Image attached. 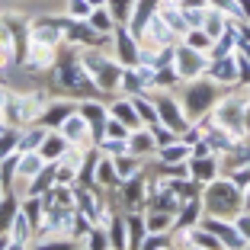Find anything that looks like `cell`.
Returning a JSON list of instances; mask_svg holds the SVG:
<instances>
[{
	"instance_id": "7a4b0ae2",
	"label": "cell",
	"mask_w": 250,
	"mask_h": 250,
	"mask_svg": "<svg viewBox=\"0 0 250 250\" xmlns=\"http://www.w3.org/2000/svg\"><path fill=\"white\" fill-rule=\"evenodd\" d=\"M218 87L221 83H215L212 77H196V81H186L183 87V112H189V119H202L208 109H212L215 103H218Z\"/></svg>"
},
{
	"instance_id": "ffe728a7",
	"label": "cell",
	"mask_w": 250,
	"mask_h": 250,
	"mask_svg": "<svg viewBox=\"0 0 250 250\" xmlns=\"http://www.w3.org/2000/svg\"><path fill=\"white\" fill-rule=\"evenodd\" d=\"M64 13H67V20H87L93 13V7L87 0H64Z\"/></svg>"
},
{
	"instance_id": "5bb4252c",
	"label": "cell",
	"mask_w": 250,
	"mask_h": 250,
	"mask_svg": "<svg viewBox=\"0 0 250 250\" xmlns=\"http://www.w3.org/2000/svg\"><path fill=\"white\" fill-rule=\"evenodd\" d=\"M125 228H128V247H141V241H145V234H147L145 218H141L138 212H128L125 215Z\"/></svg>"
},
{
	"instance_id": "9a60e30c",
	"label": "cell",
	"mask_w": 250,
	"mask_h": 250,
	"mask_svg": "<svg viewBox=\"0 0 250 250\" xmlns=\"http://www.w3.org/2000/svg\"><path fill=\"white\" fill-rule=\"evenodd\" d=\"M132 100V106H135V112H138V119L145 125H154L157 122V106L154 103H147V96L145 93H135V96H128Z\"/></svg>"
},
{
	"instance_id": "ac0fdd59",
	"label": "cell",
	"mask_w": 250,
	"mask_h": 250,
	"mask_svg": "<svg viewBox=\"0 0 250 250\" xmlns=\"http://www.w3.org/2000/svg\"><path fill=\"white\" fill-rule=\"evenodd\" d=\"M106 234H109V247H128V237H125V215H112Z\"/></svg>"
},
{
	"instance_id": "d6986e66",
	"label": "cell",
	"mask_w": 250,
	"mask_h": 250,
	"mask_svg": "<svg viewBox=\"0 0 250 250\" xmlns=\"http://www.w3.org/2000/svg\"><path fill=\"white\" fill-rule=\"evenodd\" d=\"M20 151V128H7V132H0V161L7 154Z\"/></svg>"
},
{
	"instance_id": "9c48e42d",
	"label": "cell",
	"mask_w": 250,
	"mask_h": 250,
	"mask_svg": "<svg viewBox=\"0 0 250 250\" xmlns=\"http://www.w3.org/2000/svg\"><path fill=\"white\" fill-rule=\"evenodd\" d=\"M109 116L112 119H119V122L122 125H128V132H135V128H141V119H138V112H135V106H132V100H128V96H119V100H112L109 103Z\"/></svg>"
},
{
	"instance_id": "7402d4cb",
	"label": "cell",
	"mask_w": 250,
	"mask_h": 250,
	"mask_svg": "<svg viewBox=\"0 0 250 250\" xmlns=\"http://www.w3.org/2000/svg\"><path fill=\"white\" fill-rule=\"evenodd\" d=\"M231 221H234V228L241 231V234L247 237V244H250V215H241V212H237V215H234Z\"/></svg>"
},
{
	"instance_id": "cb8c5ba5",
	"label": "cell",
	"mask_w": 250,
	"mask_h": 250,
	"mask_svg": "<svg viewBox=\"0 0 250 250\" xmlns=\"http://www.w3.org/2000/svg\"><path fill=\"white\" fill-rule=\"evenodd\" d=\"M244 208H250V186L244 189Z\"/></svg>"
},
{
	"instance_id": "2e32d148",
	"label": "cell",
	"mask_w": 250,
	"mask_h": 250,
	"mask_svg": "<svg viewBox=\"0 0 250 250\" xmlns=\"http://www.w3.org/2000/svg\"><path fill=\"white\" fill-rule=\"evenodd\" d=\"M183 42L189 45V48H196V52H212V45H215V39L208 36L206 29H202V26H196V29H189L183 36Z\"/></svg>"
},
{
	"instance_id": "277c9868",
	"label": "cell",
	"mask_w": 250,
	"mask_h": 250,
	"mask_svg": "<svg viewBox=\"0 0 250 250\" xmlns=\"http://www.w3.org/2000/svg\"><path fill=\"white\" fill-rule=\"evenodd\" d=\"M58 132L64 135L67 145H74V147H90L93 145V128H90V122L81 112H71V116L58 125Z\"/></svg>"
},
{
	"instance_id": "ba28073f",
	"label": "cell",
	"mask_w": 250,
	"mask_h": 250,
	"mask_svg": "<svg viewBox=\"0 0 250 250\" xmlns=\"http://www.w3.org/2000/svg\"><path fill=\"white\" fill-rule=\"evenodd\" d=\"M186 164H189V177L196 180V183H202V186H206V183H212V180L221 173L212 154H208V157H189Z\"/></svg>"
},
{
	"instance_id": "5b68a950",
	"label": "cell",
	"mask_w": 250,
	"mask_h": 250,
	"mask_svg": "<svg viewBox=\"0 0 250 250\" xmlns=\"http://www.w3.org/2000/svg\"><path fill=\"white\" fill-rule=\"evenodd\" d=\"M154 106H157V122H164L167 128H173L177 135L186 132V125H189V122H186V116H183V106H180L173 96H161Z\"/></svg>"
},
{
	"instance_id": "e0dca14e",
	"label": "cell",
	"mask_w": 250,
	"mask_h": 250,
	"mask_svg": "<svg viewBox=\"0 0 250 250\" xmlns=\"http://www.w3.org/2000/svg\"><path fill=\"white\" fill-rule=\"evenodd\" d=\"M106 7H109L112 20H116L119 26H128V20H132V13H135V0H106Z\"/></svg>"
},
{
	"instance_id": "44dd1931",
	"label": "cell",
	"mask_w": 250,
	"mask_h": 250,
	"mask_svg": "<svg viewBox=\"0 0 250 250\" xmlns=\"http://www.w3.org/2000/svg\"><path fill=\"white\" fill-rule=\"evenodd\" d=\"M103 138H128V125H122L119 119H106V135Z\"/></svg>"
},
{
	"instance_id": "4fadbf2b",
	"label": "cell",
	"mask_w": 250,
	"mask_h": 250,
	"mask_svg": "<svg viewBox=\"0 0 250 250\" xmlns=\"http://www.w3.org/2000/svg\"><path fill=\"white\" fill-rule=\"evenodd\" d=\"M87 22H90V29H96L100 36H106V32H116V26H119V22L112 20L109 7H93V13L87 16Z\"/></svg>"
},
{
	"instance_id": "d4e9b609",
	"label": "cell",
	"mask_w": 250,
	"mask_h": 250,
	"mask_svg": "<svg viewBox=\"0 0 250 250\" xmlns=\"http://www.w3.org/2000/svg\"><path fill=\"white\" fill-rule=\"evenodd\" d=\"M90 7H106V0H87Z\"/></svg>"
},
{
	"instance_id": "8992f818",
	"label": "cell",
	"mask_w": 250,
	"mask_h": 250,
	"mask_svg": "<svg viewBox=\"0 0 250 250\" xmlns=\"http://www.w3.org/2000/svg\"><path fill=\"white\" fill-rule=\"evenodd\" d=\"M206 77H212L215 83H237V55H234V52L215 55V58L208 61Z\"/></svg>"
},
{
	"instance_id": "6da1fadb",
	"label": "cell",
	"mask_w": 250,
	"mask_h": 250,
	"mask_svg": "<svg viewBox=\"0 0 250 250\" xmlns=\"http://www.w3.org/2000/svg\"><path fill=\"white\" fill-rule=\"evenodd\" d=\"M202 208L208 215H218V218H234L237 212L244 208V189H237L231 180H221L215 177L212 183H206L202 189Z\"/></svg>"
},
{
	"instance_id": "3957f363",
	"label": "cell",
	"mask_w": 250,
	"mask_h": 250,
	"mask_svg": "<svg viewBox=\"0 0 250 250\" xmlns=\"http://www.w3.org/2000/svg\"><path fill=\"white\" fill-rule=\"evenodd\" d=\"M173 67H177L180 81H196V77H202V74L208 71V58L183 42L177 52H173Z\"/></svg>"
},
{
	"instance_id": "7c38bea8",
	"label": "cell",
	"mask_w": 250,
	"mask_h": 250,
	"mask_svg": "<svg viewBox=\"0 0 250 250\" xmlns=\"http://www.w3.org/2000/svg\"><path fill=\"white\" fill-rule=\"evenodd\" d=\"M67 147H71V145H67V138H64L61 132H58V135L48 132V135H45V141H42V147H39V154H42L45 161H58Z\"/></svg>"
},
{
	"instance_id": "8fae6325",
	"label": "cell",
	"mask_w": 250,
	"mask_h": 250,
	"mask_svg": "<svg viewBox=\"0 0 250 250\" xmlns=\"http://www.w3.org/2000/svg\"><path fill=\"white\" fill-rule=\"evenodd\" d=\"M112 167H116V173H119V180H132L135 173H141V157L138 154H132V151H125V154H119V157H112Z\"/></svg>"
},
{
	"instance_id": "52a82bcc",
	"label": "cell",
	"mask_w": 250,
	"mask_h": 250,
	"mask_svg": "<svg viewBox=\"0 0 250 250\" xmlns=\"http://www.w3.org/2000/svg\"><path fill=\"white\" fill-rule=\"evenodd\" d=\"M10 237H13V247H29L36 241V225L29 221V215L22 212V208L10 221Z\"/></svg>"
},
{
	"instance_id": "30bf717a",
	"label": "cell",
	"mask_w": 250,
	"mask_h": 250,
	"mask_svg": "<svg viewBox=\"0 0 250 250\" xmlns=\"http://www.w3.org/2000/svg\"><path fill=\"white\" fill-rule=\"evenodd\" d=\"M128 151L132 154H151V151H157L154 138H151V128L147 125H141V128H135V132H128Z\"/></svg>"
},
{
	"instance_id": "603a6c76",
	"label": "cell",
	"mask_w": 250,
	"mask_h": 250,
	"mask_svg": "<svg viewBox=\"0 0 250 250\" xmlns=\"http://www.w3.org/2000/svg\"><path fill=\"white\" fill-rule=\"evenodd\" d=\"M7 96H10V87L0 81V109H3V103H7Z\"/></svg>"
}]
</instances>
